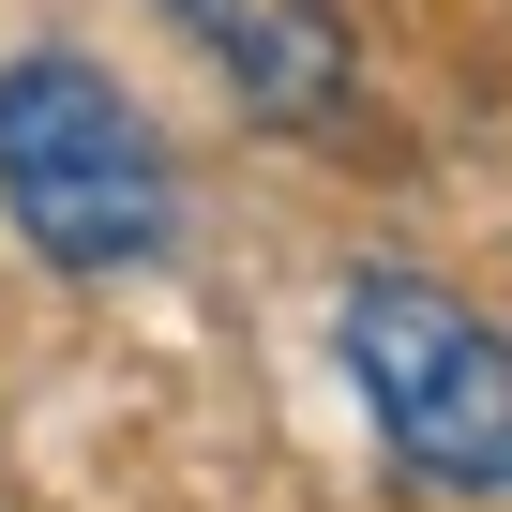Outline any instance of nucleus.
<instances>
[{
    "label": "nucleus",
    "mask_w": 512,
    "mask_h": 512,
    "mask_svg": "<svg viewBox=\"0 0 512 512\" xmlns=\"http://www.w3.org/2000/svg\"><path fill=\"white\" fill-rule=\"evenodd\" d=\"M0 211L46 272L106 287L181 241V166L136 91H106L76 46H31V61H0Z\"/></svg>",
    "instance_id": "f257e3e1"
},
{
    "label": "nucleus",
    "mask_w": 512,
    "mask_h": 512,
    "mask_svg": "<svg viewBox=\"0 0 512 512\" xmlns=\"http://www.w3.org/2000/svg\"><path fill=\"white\" fill-rule=\"evenodd\" d=\"M332 362L437 497H512V332L467 287L392 272V256L347 272L332 287Z\"/></svg>",
    "instance_id": "f03ea898"
},
{
    "label": "nucleus",
    "mask_w": 512,
    "mask_h": 512,
    "mask_svg": "<svg viewBox=\"0 0 512 512\" xmlns=\"http://www.w3.org/2000/svg\"><path fill=\"white\" fill-rule=\"evenodd\" d=\"M166 31L272 136H347V106H362V46H347L332 0H166Z\"/></svg>",
    "instance_id": "7ed1b4c3"
}]
</instances>
